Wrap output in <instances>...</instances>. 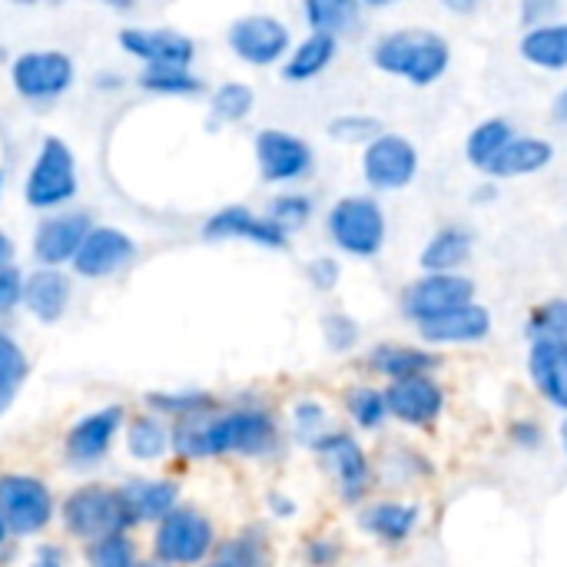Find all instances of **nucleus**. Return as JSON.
<instances>
[{
    "mask_svg": "<svg viewBox=\"0 0 567 567\" xmlns=\"http://www.w3.org/2000/svg\"><path fill=\"white\" fill-rule=\"evenodd\" d=\"M276 445H279V425L259 405H243L223 415L176 422L173 429V452L179 458L269 455Z\"/></svg>",
    "mask_w": 567,
    "mask_h": 567,
    "instance_id": "f257e3e1",
    "label": "nucleus"
},
{
    "mask_svg": "<svg viewBox=\"0 0 567 567\" xmlns=\"http://www.w3.org/2000/svg\"><path fill=\"white\" fill-rule=\"evenodd\" d=\"M372 63L382 73L409 80L412 86H432L445 76V70L452 63V47L439 30L402 27V30H389L375 40Z\"/></svg>",
    "mask_w": 567,
    "mask_h": 567,
    "instance_id": "f03ea898",
    "label": "nucleus"
},
{
    "mask_svg": "<svg viewBox=\"0 0 567 567\" xmlns=\"http://www.w3.org/2000/svg\"><path fill=\"white\" fill-rule=\"evenodd\" d=\"M60 518L73 538H83L90 545L136 528L120 488H103V485H83V488L70 492L60 508Z\"/></svg>",
    "mask_w": 567,
    "mask_h": 567,
    "instance_id": "7ed1b4c3",
    "label": "nucleus"
},
{
    "mask_svg": "<svg viewBox=\"0 0 567 567\" xmlns=\"http://www.w3.org/2000/svg\"><path fill=\"white\" fill-rule=\"evenodd\" d=\"M326 233L342 252L355 259H372L382 252L389 236L385 209L372 196H342L339 203H332L326 216Z\"/></svg>",
    "mask_w": 567,
    "mask_h": 567,
    "instance_id": "20e7f679",
    "label": "nucleus"
},
{
    "mask_svg": "<svg viewBox=\"0 0 567 567\" xmlns=\"http://www.w3.org/2000/svg\"><path fill=\"white\" fill-rule=\"evenodd\" d=\"M216 545V528L213 522L193 508V505H179L173 515H166L156 525V538H153V555L163 567H183L199 565L209 558Z\"/></svg>",
    "mask_w": 567,
    "mask_h": 567,
    "instance_id": "39448f33",
    "label": "nucleus"
},
{
    "mask_svg": "<svg viewBox=\"0 0 567 567\" xmlns=\"http://www.w3.org/2000/svg\"><path fill=\"white\" fill-rule=\"evenodd\" d=\"M80 189L76 159L70 146L56 136H47L33 156V166L23 183V196L33 209H56L70 203Z\"/></svg>",
    "mask_w": 567,
    "mask_h": 567,
    "instance_id": "423d86ee",
    "label": "nucleus"
},
{
    "mask_svg": "<svg viewBox=\"0 0 567 567\" xmlns=\"http://www.w3.org/2000/svg\"><path fill=\"white\" fill-rule=\"evenodd\" d=\"M316 458L332 472L336 478V488H339V498L346 505H359L369 488H372V465H369V455L365 449L355 442L352 432H336L329 429L316 445H312Z\"/></svg>",
    "mask_w": 567,
    "mask_h": 567,
    "instance_id": "0eeeda50",
    "label": "nucleus"
},
{
    "mask_svg": "<svg viewBox=\"0 0 567 567\" xmlns=\"http://www.w3.org/2000/svg\"><path fill=\"white\" fill-rule=\"evenodd\" d=\"M0 518L7 522L10 535H37L53 518V495L33 475H0Z\"/></svg>",
    "mask_w": 567,
    "mask_h": 567,
    "instance_id": "6e6552de",
    "label": "nucleus"
},
{
    "mask_svg": "<svg viewBox=\"0 0 567 567\" xmlns=\"http://www.w3.org/2000/svg\"><path fill=\"white\" fill-rule=\"evenodd\" d=\"M475 302V282L462 272H439V276H422L402 289V312L415 326L432 322L445 312H455L462 306Z\"/></svg>",
    "mask_w": 567,
    "mask_h": 567,
    "instance_id": "1a4fd4ad",
    "label": "nucleus"
},
{
    "mask_svg": "<svg viewBox=\"0 0 567 567\" xmlns=\"http://www.w3.org/2000/svg\"><path fill=\"white\" fill-rule=\"evenodd\" d=\"M73 76H76V66H73L70 53H63V50H27L10 66L13 90L33 103L56 100L60 93L70 90Z\"/></svg>",
    "mask_w": 567,
    "mask_h": 567,
    "instance_id": "9d476101",
    "label": "nucleus"
},
{
    "mask_svg": "<svg viewBox=\"0 0 567 567\" xmlns=\"http://www.w3.org/2000/svg\"><path fill=\"white\" fill-rule=\"evenodd\" d=\"M419 173V150L409 136L382 133L362 153V176L379 193L405 189Z\"/></svg>",
    "mask_w": 567,
    "mask_h": 567,
    "instance_id": "9b49d317",
    "label": "nucleus"
},
{
    "mask_svg": "<svg viewBox=\"0 0 567 567\" xmlns=\"http://www.w3.org/2000/svg\"><path fill=\"white\" fill-rule=\"evenodd\" d=\"M226 43H229V50H233L243 63L269 66V63L289 56L292 37H289V27H286L279 17L249 13V17H239V20L229 23Z\"/></svg>",
    "mask_w": 567,
    "mask_h": 567,
    "instance_id": "f8f14e48",
    "label": "nucleus"
},
{
    "mask_svg": "<svg viewBox=\"0 0 567 567\" xmlns=\"http://www.w3.org/2000/svg\"><path fill=\"white\" fill-rule=\"evenodd\" d=\"M123 422H126V415H123L120 405H103V409H96V412L76 419V422L70 425L66 439H63V455H66V462L76 465V468H90V465L103 462V458L110 455L113 439L120 435Z\"/></svg>",
    "mask_w": 567,
    "mask_h": 567,
    "instance_id": "ddd939ff",
    "label": "nucleus"
},
{
    "mask_svg": "<svg viewBox=\"0 0 567 567\" xmlns=\"http://www.w3.org/2000/svg\"><path fill=\"white\" fill-rule=\"evenodd\" d=\"M256 163L266 183H296L312 173V146L289 130H259Z\"/></svg>",
    "mask_w": 567,
    "mask_h": 567,
    "instance_id": "4468645a",
    "label": "nucleus"
},
{
    "mask_svg": "<svg viewBox=\"0 0 567 567\" xmlns=\"http://www.w3.org/2000/svg\"><path fill=\"white\" fill-rule=\"evenodd\" d=\"M133 256H136V243L130 239V233L116 226H93L73 259V272L83 279H110L123 266H130Z\"/></svg>",
    "mask_w": 567,
    "mask_h": 567,
    "instance_id": "2eb2a0df",
    "label": "nucleus"
},
{
    "mask_svg": "<svg viewBox=\"0 0 567 567\" xmlns=\"http://www.w3.org/2000/svg\"><path fill=\"white\" fill-rule=\"evenodd\" d=\"M385 405H389V415H395L399 422L415 425V429H432L445 412V389L432 375L389 382Z\"/></svg>",
    "mask_w": 567,
    "mask_h": 567,
    "instance_id": "dca6fc26",
    "label": "nucleus"
},
{
    "mask_svg": "<svg viewBox=\"0 0 567 567\" xmlns=\"http://www.w3.org/2000/svg\"><path fill=\"white\" fill-rule=\"evenodd\" d=\"M120 47L143 60L146 66H189L196 56L193 37L169 30V27H123L120 30Z\"/></svg>",
    "mask_w": 567,
    "mask_h": 567,
    "instance_id": "f3484780",
    "label": "nucleus"
},
{
    "mask_svg": "<svg viewBox=\"0 0 567 567\" xmlns=\"http://www.w3.org/2000/svg\"><path fill=\"white\" fill-rule=\"evenodd\" d=\"M93 223L86 213H56L47 216L33 233V256L43 269H56L63 262H73L83 239L90 236Z\"/></svg>",
    "mask_w": 567,
    "mask_h": 567,
    "instance_id": "a211bd4d",
    "label": "nucleus"
},
{
    "mask_svg": "<svg viewBox=\"0 0 567 567\" xmlns=\"http://www.w3.org/2000/svg\"><path fill=\"white\" fill-rule=\"evenodd\" d=\"M206 239H246L266 249H286L289 233H282L269 216L252 213L249 206H223L203 223Z\"/></svg>",
    "mask_w": 567,
    "mask_h": 567,
    "instance_id": "6ab92c4d",
    "label": "nucleus"
},
{
    "mask_svg": "<svg viewBox=\"0 0 567 567\" xmlns=\"http://www.w3.org/2000/svg\"><path fill=\"white\" fill-rule=\"evenodd\" d=\"M492 332V312L478 302L462 306L455 312H445L432 322L419 326V336L432 346H465V342H482Z\"/></svg>",
    "mask_w": 567,
    "mask_h": 567,
    "instance_id": "aec40b11",
    "label": "nucleus"
},
{
    "mask_svg": "<svg viewBox=\"0 0 567 567\" xmlns=\"http://www.w3.org/2000/svg\"><path fill=\"white\" fill-rule=\"evenodd\" d=\"M120 495L136 525H159L166 515L179 508V485L169 478H130L126 485H120Z\"/></svg>",
    "mask_w": 567,
    "mask_h": 567,
    "instance_id": "412c9836",
    "label": "nucleus"
},
{
    "mask_svg": "<svg viewBox=\"0 0 567 567\" xmlns=\"http://www.w3.org/2000/svg\"><path fill=\"white\" fill-rule=\"evenodd\" d=\"M419 522H422V512L419 505H409V502H372L359 512V528L382 545L409 542Z\"/></svg>",
    "mask_w": 567,
    "mask_h": 567,
    "instance_id": "4be33fe9",
    "label": "nucleus"
},
{
    "mask_svg": "<svg viewBox=\"0 0 567 567\" xmlns=\"http://www.w3.org/2000/svg\"><path fill=\"white\" fill-rule=\"evenodd\" d=\"M528 372L542 399L567 412V346L565 342H532Z\"/></svg>",
    "mask_w": 567,
    "mask_h": 567,
    "instance_id": "5701e85b",
    "label": "nucleus"
},
{
    "mask_svg": "<svg viewBox=\"0 0 567 567\" xmlns=\"http://www.w3.org/2000/svg\"><path fill=\"white\" fill-rule=\"evenodd\" d=\"M365 362L375 375H385L389 382L419 379V375H429L442 365V359L435 352L419 349V346H402V342H379Z\"/></svg>",
    "mask_w": 567,
    "mask_h": 567,
    "instance_id": "b1692460",
    "label": "nucleus"
},
{
    "mask_svg": "<svg viewBox=\"0 0 567 567\" xmlns=\"http://www.w3.org/2000/svg\"><path fill=\"white\" fill-rule=\"evenodd\" d=\"M23 306L33 319L40 322H56L63 319L70 306V279L60 269H33L23 279Z\"/></svg>",
    "mask_w": 567,
    "mask_h": 567,
    "instance_id": "393cba45",
    "label": "nucleus"
},
{
    "mask_svg": "<svg viewBox=\"0 0 567 567\" xmlns=\"http://www.w3.org/2000/svg\"><path fill=\"white\" fill-rule=\"evenodd\" d=\"M472 233L465 226H442L422 249L419 266L425 269V276H439V272H458L468 259H472Z\"/></svg>",
    "mask_w": 567,
    "mask_h": 567,
    "instance_id": "a878e982",
    "label": "nucleus"
},
{
    "mask_svg": "<svg viewBox=\"0 0 567 567\" xmlns=\"http://www.w3.org/2000/svg\"><path fill=\"white\" fill-rule=\"evenodd\" d=\"M551 159H555V146L548 140H542V136H515L485 173L488 176H498V179L532 176V173L545 169Z\"/></svg>",
    "mask_w": 567,
    "mask_h": 567,
    "instance_id": "bb28decb",
    "label": "nucleus"
},
{
    "mask_svg": "<svg viewBox=\"0 0 567 567\" xmlns=\"http://www.w3.org/2000/svg\"><path fill=\"white\" fill-rule=\"evenodd\" d=\"M518 53L542 70H567V20H551L525 30Z\"/></svg>",
    "mask_w": 567,
    "mask_h": 567,
    "instance_id": "cd10ccee",
    "label": "nucleus"
},
{
    "mask_svg": "<svg viewBox=\"0 0 567 567\" xmlns=\"http://www.w3.org/2000/svg\"><path fill=\"white\" fill-rule=\"evenodd\" d=\"M339 40L329 33H309L282 63V80L286 83H309L316 80L322 70H329V63L336 60Z\"/></svg>",
    "mask_w": 567,
    "mask_h": 567,
    "instance_id": "c85d7f7f",
    "label": "nucleus"
},
{
    "mask_svg": "<svg viewBox=\"0 0 567 567\" xmlns=\"http://www.w3.org/2000/svg\"><path fill=\"white\" fill-rule=\"evenodd\" d=\"M173 449V432L159 415H133L126 425V452L136 462H159Z\"/></svg>",
    "mask_w": 567,
    "mask_h": 567,
    "instance_id": "c756f323",
    "label": "nucleus"
},
{
    "mask_svg": "<svg viewBox=\"0 0 567 567\" xmlns=\"http://www.w3.org/2000/svg\"><path fill=\"white\" fill-rule=\"evenodd\" d=\"M512 140H515V126L508 120H502V116L482 120L465 140V156L475 169H488Z\"/></svg>",
    "mask_w": 567,
    "mask_h": 567,
    "instance_id": "7c9ffc66",
    "label": "nucleus"
},
{
    "mask_svg": "<svg viewBox=\"0 0 567 567\" xmlns=\"http://www.w3.org/2000/svg\"><path fill=\"white\" fill-rule=\"evenodd\" d=\"M27 375H30V362H27L23 349L17 346V339L10 332L0 329V415L10 412Z\"/></svg>",
    "mask_w": 567,
    "mask_h": 567,
    "instance_id": "2f4dec72",
    "label": "nucleus"
},
{
    "mask_svg": "<svg viewBox=\"0 0 567 567\" xmlns=\"http://www.w3.org/2000/svg\"><path fill=\"white\" fill-rule=\"evenodd\" d=\"M302 13H306V23L312 27V33L336 37L362 17V7L355 0H306Z\"/></svg>",
    "mask_w": 567,
    "mask_h": 567,
    "instance_id": "473e14b6",
    "label": "nucleus"
},
{
    "mask_svg": "<svg viewBox=\"0 0 567 567\" xmlns=\"http://www.w3.org/2000/svg\"><path fill=\"white\" fill-rule=\"evenodd\" d=\"M146 405L153 409V415H169L176 422H189L216 412V399L209 392H150Z\"/></svg>",
    "mask_w": 567,
    "mask_h": 567,
    "instance_id": "72a5a7b5",
    "label": "nucleus"
},
{
    "mask_svg": "<svg viewBox=\"0 0 567 567\" xmlns=\"http://www.w3.org/2000/svg\"><path fill=\"white\" fill-rule=\"evenodd\" d=\"M256 106V93L249 83H239V80H229V83H219L213 90V100H209V113H213V126L219 123H239L252 113Z\"/></svg>",
    "mask_w": 567,
    "mask_h": 567,
    "instance_id": "f704fd0d",
    "label": "nucleus"
},
{
    "mask_svg": "<svg viewBox=\"0 0 567 567\" xmlns=\"http://www.w3.org/2000/svg\"><path fill=\"white\" fill-rule=\"evenodd\" d=\"M140 86L163 96H193L203 90V80L189 66H143Z\"/></svg>",
    "mask_w": 567,
    "mask_h": 567,
    "instance_id": "c9c22d12",
    "label": "nucleus"
},
{
    "mask_svg": "<svg viewBox=\"0 0 567 567\" xmlns=\"http://www.w3.org/2000/svg\"><path fill=\"white\" fill-rule=\"evenodd\" d=\"M525 332L532 342H565L567 346V299H548L535 306Z\"/></svg>",
    "mask_w": 567,
    "mask_h": 567,
    "instance_id": "e433bc0d",
    "label": "nucleus"
},
{
    "mask_svg": "<svg viewBox=\"0 0 567 567\" xmlns=\"http://www.w3.org/2000/svg\"><path fill=\"white\" fill-rule=\"evenodd\" d=\"M346 409L352 415V422L365 432L379 429L389 419V405H385V392L372 389V385H355L346 392Z\"/></svg>",
    "mask_w": 567,
    "mask_h": 567,
    "instance_id": "4c0bfd02",
    "label": "nucleus"
},
{
    "mask_svg": "<svg viewBox=\"0 0 567 567\" xmlns=\"http://www.w3.org/2000/svg\"><path fill=\"white\" fill-rule=\"evenodd\" d=\"M269 219L282 229V233H292V229H299V226H306L309 219H312V213H316V203H312V196H306V193H279V196H272L269 199Z\"/></svg>",
    "mask_w": 567,
    "mask_h": 567,
    "instance_id": "58836bf2",
    "label": "nucleus"
},
{
    "mask_svg": "<svg viewBox=\"0 0 567 567\" xmlns=\"http://www.w3.org/2000/svg\"><path fill=\"white\" fill-rule=\"evenodd\" d=\"M86 561L90 567H140L136 545L130 535H110V538L93 542L86 548Z\"/></svg>",
    "mask_w": 567,
    "mask_h": 567,
    "instance_id": "ea45409f",
    "label": "nucleus"
},
{
    "mask_svg": "<svg viewBox=\"0 0 567 567\" xmlns=\"http://www.w3.org/2000/svg\"><path fill=\"white\" fill-rule=\"evenodd\" d=\"M385 130H382V120L372 116V113H342L329 123V136L342 140V143H372L379 140Z\"/></svg>",
    "mask_w": 567,
    "mask_h": 567,
    "instance_id": "a19ab883",
    "label": "nucleus"
},
{
    "mask_svg": "<svg viewBox=\"0 0 567 567\" xmlns=\"http://www.w3.org/2000/svg\"><path fill=\"white\" fill-rule=\"evenodd\" d=\"M292 429H296V439L312 449L329 432V412L316 399H302L292 409Z\"/></svg>",
    "mask_w": 567,
    "mask_h": 567,
    "instance_id": "79ce46f5",
    "label": "nucleus"
},
{
    "mask_svg": "<svg viewBox=\"0 0 567 567\" xmlns=\"http://www.w3.org/2000/svg\"><path fill=\"white\" fill-rule=\"evenodd\" d=\"M322 336H326L329 349L349 352V349H355V342H359V322H355L352 316H346V312H329V316L322 319Z\"/></svg>",
    "mask_w": 567,
    "mask_h": 567,
    "instance_id": "37998d69",
    "label": "nucleus"
},
{
    "mask_svg": "<svg viewBox=\"0 0 567 567\" xmlns=\"http://www.w3.org/2000/svg\"><path fill=\"white\" fill-rule=\"evenodd\" d=\"M342 561V542L339 538H312L306 545V565L309 567H336Z\"/></svg>",
    "mask_w": 567,
    "mask_h": 567,
    "instance_id": "c03bdc74",
    "label": "nucleus"
},
{
    "mask_svg": "<svg viewBox=\"0 0 567 567\" xmlns=\"http://www.w3.org/2000/svg\"><path fill=\"white\" fill-rule=\"evenodd\" d=\"M508 439L522 449V452H535L545 445V429L535 419H515L508 425Z\"/></svg>",
    "mask_w": 567,
    "mask_h": 567,
    "instance_id": "a18cd8bd",
    "label": "nucleus"
},
{
    "mask_svg": "<svg viewBox=\"0 0 567 567\" xmlns=\"http://www.w3.org/2000/svg\"><path fill=\"white\" fill-rule=\"evenodd\" d=\"M309 282L319 289V292H332L336 286H339V276H342V266L336 262V259H329V256H319V259H312L309 262Z\"/></svg>",
    "mask_w": 567,
    "mask_h": 567,
    "instance_id": "49530a36",
    "label": "nucleus"
},
{
    "mask_svg": "<svg viewBox=\"0 0 567 567\" xmlns=\"http://www.w3.org/2000/svg\"><path fill=\"white\" fill-rule=\"evenodd\" d=\"M20 302H23V276L13 266H7L0 269V312H10Z\"/></svg>",
    "mask_w": 567,
    "mask_h": 567,
    "instance_id": "de8ad7c7",
    "label": "nucleus"
},
{
    "mask_svg": "<svg viewBox=\"0 0 567 567\" xmlns=\"http://www.w3.org/2000/svg\"><path fill=\"white\" fill-rule=\"evenodd\" d=\"M555 10H558V3H551V0H545V3H542V0H525V3H522V23H525L528 30H532V27H542V23H551L548 17H551Z\"/></svg>",
    "mask_w": 567,
    "mask_h": 567,
    "instance_id": "09e8293b",
    "label": "nucleus"
},
{
    "mask_svg": "<svg viewBox=\"0 0 567 567\" xmlns=\"http://www.w3.org/2000/svg\"><path fill=\"white\" fill-rule=\"evenodd\" d=\"M30 567H63V551L56 545H43L37 555H33V565Z\"/></svg>",
    "mask_w": 567,
    "mask_h": 567,
    "instance_id": "8fccbe9b",
    "label": "nucleus"
},
{
    "mask_svg": "<svg viewBox=\"0 0 567 567\" xmlns=\"http://www.w3.org/2000/svg\"><path fill=\"white\" fill-rule=\"evenodd\" d=\"M269 512H272L276 518H292V515H296V502L286 498V495H279V492H272V495H269Z\"/></svg>",
    "mask_w": 567,
    "mask_h": 567,
    "instance_id": "3c124183",
    "label": "nucleus"
},
{
    "mask_svg": "<svg viewBox=\"0 0 567 567\" xmlns=\"http://www.w3.org/2000/svg\"><path fill=\"white\" fill-rule=\"evenodd\" d=\"M13 262V239L0 229V269H7Z\"/></svg>",
    "mask_w": 567,
    "mask_h": 567,
    "instance_id": "603ef678",
    "label": "nucleus"
},
{
    "mask_svg": "<svg viewBox=\"0 0 567 567\" xmlns=\"http://www.w3.org/2000/svg\"><path fill=\"white\" fill-rule=\"evenodd\" d=\"M551 113H555V120H558V123H565L567 126V86L561 90V93H558V96H555V106H551Z\"/></svg>",
    "mask_w": 567,
    "mask_h": 567,
    "instance_id": "864d4df0",
    "label": "nucleus"
},
{
    "mask_svg": "<svg viewBox=\"0 0 567 567\" xmlns=\"http://www.w3.org/2000/svg\"><path fill=\"white\" fill-rule=\"evenodd\" d=\"M7 535H10V532H7V522H3V518H0V548H3V545H7Z\"/></svg>",
    "mask_w": 567,
    "mask_h": 567,
    "instance_id": "5fc2aeb1",
    "label": "nucleus"
},
{
    "mask_svg": "<svg viewBox=\"0 0 567 567\" xmlns=\"http://www.w3.org/2000/svg\"><path fill=\"white\" fill-rule=\"evenodd\" d=\"M561 445H565V452H567V419L561 422Z\"/></svg>",
    "mask_w": 567,
    "mask_h": 567,
    "instance_id": "6e6d98bb",
    "label": "nucleus"
},
{
    "mask_svg": "<svg viewBox=\"0 0 567 567\" xmlns=\"http://www.w3.org/2000/svg\"><path fill=\"white\" fill-rule=\"evenodd\" d=\"M140 567H163V565H159V561L153 558V561H140Z\"/></svg>",
    "mask_w": 567,
    "mask_h": 567,
    "instance_id": "4d7b16f0",
    "label": "nucleus"
},
{
    "mask_svg": "<svg viewBox=\"0 0 567 567\" xmlns=\"http://www.w3.org/2000/svg\"><path fill=\"white\" fill-rule=\"evenodd\" d=\"M206 567H226V565H223V561H216V558H213V561H209V565H206Z\"/></svg>",
    "mask_w": 567,
    "mask_h": 567,
    "instance_id": "13d9d810",
    "label": "nucleus"
},
{
    "mask_svg": "<svg viewBox=\"0 0 567 567\" xmlns=\"http://www.w3.org/2000/svg\"><path fill=\"white\" fill-rule=\"evenodd\" d=\"M0 189H3V173H0Z\"/></svg>",
    "mask_w": 567,
    "mask_h": 567,
    "instance_id": "bf43d9fd",
    "label": "nucleus"
}]
</instances>
